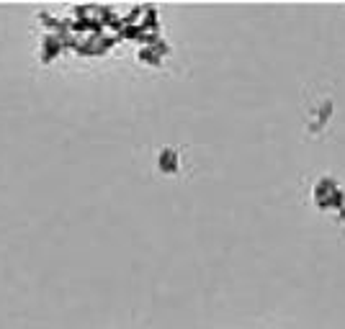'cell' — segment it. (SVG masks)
<instances>
[{
	"instance_id": "1",
	"label": "cell",
	"mask_w": 345,
	"mask_h": 329,
	"mask_svg": "<svg viewBox=\"0 0 345 329\" xmlns=\"http://www.w3.org/2000/svg\"><path fill=\"white\" fill-rule=\"evenodd\" d=\"M62 49V39H60V34H52V36H47L44 39V47H42V57L49 62L57 52Z\"/></svg>"
}]
</instances>
